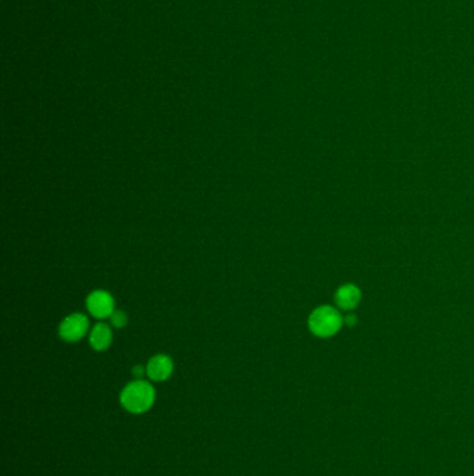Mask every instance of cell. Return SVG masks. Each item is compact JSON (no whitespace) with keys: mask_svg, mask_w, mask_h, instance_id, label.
<instances>
[{"mask_svg":"<svg viewBox=\"0 0 474 476\" xmlns=\"http://www.w3.org/2000/svg\"><path fill=\"white\" fill-rule=\"evenodd\" d=\"M87 308L89 314L96 319L112 317L114 310V298L105 290H96L87 298Z\"/></svg>","mask_w":474,"mask_h":476,"instance_id":"obj_4","label":"cell"},{"mask_svg":"<svg viewBox=\"0 0 474 476\" xmlns=\"http://www.w3.org/2000/svg\"><path fill=\"white\" fill-rule=\"evenodd\" d=\"M145 373H147V368H144L142 365H137V366H134V369H133V375L140 380V379H142L144 376H145Z\"/></svg>","mask_w":474,"mask_h":476,"instance_id":"obj_9","label":"cell"},{"mask_svg":"<svg viewBox=\"0 0 474 476\" xmlns=\"http://www.w3.org/2000/svg\"><path fill=\"white\" fill-rule=\"evenodd\" d=\"M110 322H112V324H113L116 329H123V327H126L127 323H128V317H127V314L123 312V311H114V312L112 314V317H110Z\"/></svg>","mask_w":474,"mask_h":476,"instance_id":"obj_8","label":"cell"},{"mask_svg":"<svg viewBox=\"0 0 474 476\" xmlns=\"http://www.w3.org/2000/svg\"><path fill=\"white\" fill-rule=\"evenodd\" d=\"M172 361L170 356L158 354L149 359L147 365V375L154 382H164L172 373Z\"/></svg>","mask_w":474,"mask_h":476,"instance_id":"obj_6","label":"cell"},{"mask_svg":"<svg viewBox=\"0 0 474 476\" xmlns=\"http://www.w3.org/2000/svg\"><path fill=\"white\" fill-rule=\"evenodd\" d=\"M362 301V291L357 286L348 283L341 286L335 293V304L342 311H353Z\"/></svg>","mask_w":474,"mask_h":476,"instance_id":"obj_5","label":"cell"},{"mask_svg":"<svg viewBox=\"0 0 474 476\" xmlns=\"http://www.w3.org/2000/svg\"><path fill=\"white\" fill-rule=\"evenodd\" d=\"M343 322L346 323V324H349V326H355L356 324V315H348V317H345V319H343Z\"/></svg>","mask_w":474,"mask_h":476,"instance_id":"obj_10","label":"cell"},{"mask_svg":"<svg viewBox=\"0 0 474 476\" xmlns=\"http://www.w3.org/2000/svg\"><path fill=\"white\" fill-rule=\"evenodd\" d=\"M343 323V317L339 311L329 305H321L316 308L308 320L309 330L320 338L335 336L342 329Z\"/></svg>","mask_w":474,"mask_h":476,"instance_id":"obj_2","label":"cell"},{"mask_svg":"<svg viewBox=\"0 0 474 476\" xmlns=\"http://www.w3.org/2000/svg\"><path fill=\"white\" fill-rule=\"evenodd\" d=\"M89 329V320L82 314H73L63 319L59 326V334L64 341L74 342L81 340Z\"/></svg>","mask_w":474,"mask_h":476,"instance_id":"obj_3","label":"cell"},{"mask_svg":"<svg viewBox=\"0 0 474 476\" xmlns=\"http://www.w3.org/2000/svg\"><path fill=\"white\" fill-rule=\"evenodd\" d=\"M112 340H113L112 329L105 323H99L91 330L89 342H91L92 348L96 349V351L108 349L109 345L112 344Z\"/></svg>","mask_w":474,"mask_h":476,"instance_id":"obj_7","label":"cell"},{"mask_svg":"<svg viewBox=\"0 0 474 476\" xmlns=\"http://www.w3.org/2000/svg\"><path fill=\"white\" fill-rule=\"evenodd\" d=\"M120 403L128 412L144 414L149 411L155 403V390L151 383L137 379L123 389Z\"/></svg>","mask_w":474,"mask_h":476,"instance_id":"obj_1","label":"cell"}]
</instances>
